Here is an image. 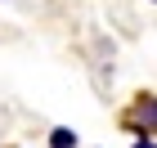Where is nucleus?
Instances as JSON below:
<instances>
[{
  "label": "nucleus",
  "instance_id": "f257e3e1",
  "mask_svg": "<svg viewBox=\"0 0 157 148\" xmlns=\"http://www.w3.org/2000/svg\"><path fill=\"white\" fill-rule=\"evenodd\" d=\"M126 121L135 126V130H144V135H153L157 130V94H144V99H135V108Z\"/></svg>",
  "mask_w": 157,
  "mask_h": 148
},
{
  "label": "nucleus",
  "instance_id": "f03ea898",
  "mask_svg": "<svg viewBox=\"0 0 157 148\" xmlns=\"http://www.w3.org/2000/svg\"><path fill=\"white\" fill-rule=\"evenodd\" d=\"M49 144L54 148H76V135L67 130V126H59V130H49Z\"/></svg>",
  "mask_w": 157,
  "mask_h": 148
},
{
  "label": "nucleus",
  "instance_id": "7ed1b4c3",
  "mask_svg": "<svg viewBox=\"0 0 157 148\" xmlns=\"http://www.w3.org/2000/svg\"><path fill=\"white\" fill-rule=\"evenodd\" d=\"M135 148H157V144H153V139H139V144H135Z\"/></svg>",
  "mask_w": 157,
  "mask_h": 148
}]
</instances>
